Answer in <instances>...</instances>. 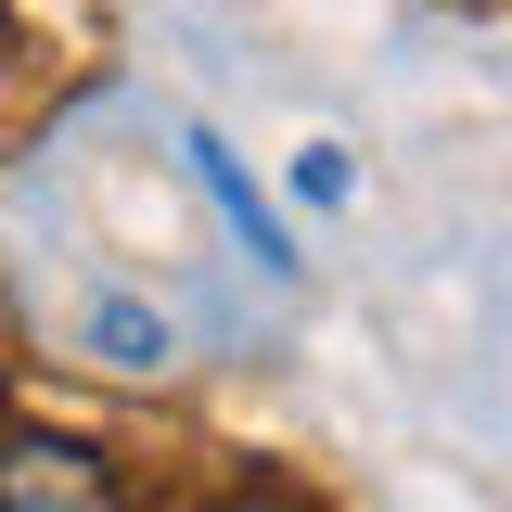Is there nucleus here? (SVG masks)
Listing matches in <instances>:
<instances>
[{
	"instance_id": "obj_1",
	"label": "nucleus",
	"mask_w": 512,
	"mask_h": 512,
	"mask_svg": "<svg viewBox=\"0 0 512 512\" xmlns=\"http://www.w3.org/2000/svg\"><path fill=\"white\" fill-rule=\"evenodd\" d=\"M0 512H116V487L77 436H0Z\"/></svg>"
}]
</instances>
